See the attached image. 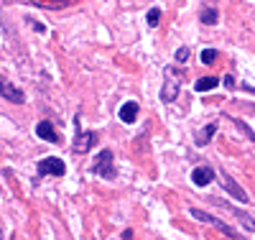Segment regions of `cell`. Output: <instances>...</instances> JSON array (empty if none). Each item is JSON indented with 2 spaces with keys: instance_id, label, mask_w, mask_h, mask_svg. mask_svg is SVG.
<instances>
[{
  "instance_id": "52a82bcc",
  "label": "cell",
  "mask_w": 255,
  "mask_h": 240,
  "mask_svg": "<svg viewBox=\"0 0 255 240\" xmlns=\"http://www.w3.org/2000/svg\"><path fill=\"white\" fill-rule=\"evenodd\" d=\"M220 179H222V187H225V189H227V192H230L235 200H240L243 205H245V202H250V200H248V194H245V189H243L235 179H232L227 171H220Z\"/></svg>"
},
{
  "instance_id": "277c9868",
  "label": "cell",
  "mask_w": 255,
  "mask_h": 240,
  "mask_svg": "<svg viewBox=\"0 0 255 240\" xmlns=\"http://www.w3.org/2000/svg\"><path fill=\"white\" fill-rule=\"evenodd\" d=\"M163 74H166V79H163V87H161V100L174 102L181 92V72H176V67H166Z\"/></svg>"
},
{
  "instance_id": "e0dca14e",
  "label": "cell",
  "mask_w": 255,
  "mask_h": 240,
  "mask_svg": "<svg viewBox=\"0 0 255 240\" xmlns=\"http://www.w3.org/2000/svg\"><path fill=\"white\" fill-rule=\"evenodd\" d=\"M174 59H176L179 64H184V61L189 59V49H186V46H181V49H176V54H174Z\"/></svg>"
},
{
  "instance_id": "4fadbf2b",
  "label": "cell",
  "mask_w": 255,
  "mask_h": 240,
  "mask_svg": "<svg viewBox=\"0 0 255 240\" xmlns=\"http://www.w3.org/2000/svg\"><path fill=\"white\" fill-rule=\"evenodd\" d=\"M222 205H225V207H227V210H230L232 215H238V217H240V223H243V225H245V228H248L250 233H255V220H253V217H250V215H245V212H240L238 207H232V205H227V202H222Z\"/></svg>"
},
{
  "instance_id": "8fae6325",
  "label": "cell",
  "mask_w": 255,
  "mask_h": 240,
  "mask_svg": "<svg viewBox=\"0 0 255 240\" xmlns=\"http://www.w3.org/2000/svg\"><path fill=\"white\" fill-rule=\"evenodd\" d=\"M215 133H217V123H209V125H204V128L199 130V133H197L194 143L202 148V146H207V143L212 141V136H215Z\"/></svg>"
},
{
  "instance_id": "6da1fadb",
  "label": "cell",
  "mask_w": 255,
  "mask_h": 240,
  "mask_svg": "<svg viewBox=\"0 0 255 240\" xmlns=\"http://www.w3.org/2000/svg\"><path fill=\"white\" fill-rule=\"evenodd\" d=\"M90 171L97 174V177H102V179H115L118 177V169H115L113 151L110 148H102L100 154H97V159H95V164L90 166Z\"/></svg>"
},
{
  "instance_id": "7a4b0ae2",
  "label": "cell",
  "mask_w": 255,
  "mask_h": 240,
  "mask_svg": "<svg viewBox=\"0 0 255 240\" xmlns=\"http://www.w3.org/2000/svg\"><path fill=\"white\" fill-rule=\"evenodd\" d=\"M97 143V130H82L79 125V115H74V154H90L92 146Z\"/></svg>"
},
{
  "instance_id": "30bf717a",
  "label": "cell",
  "mask_w": 255,
  "mask_h": 240,
  "mask_svg": "<svg viewBox=\"0 0 255 240\" xmlns=\"http://www.w3.org/2000/svg\"><path fill=\"white\" fill-rule=\"evenodd\" d=\"M118 118H120L123 123H128V125H130V123H135V120H138V102H135V100H128V102L120 107Z\"/></svg>"
},
{
  "instance_id": "d6986e66",
  "label": "cell",
  "mask_w": 255,
  "mask_h": 240,
  "mask_svg": "<svg viewBox=\"0 0 255 240\" xmlns=\"http://www.w3.org/2000/svg\"><path fill=\"white\" fill-rule=\"evenodd\" d=\"M0 240H3V230H0Z\"/></svg>"
},
{
  "instance_id": "5bb4252c",
  "label": "cell",
  "mask_w": 255,
  "mask_h": 240,
  "mask_svg": "<svg viewBox=\"0 0 255 240\" xmlns=\"http://www.w3.org/2000/svg\"><path fill=\"white\" fill-rule=\"evenodd\" d=\"M199 20H202L204 26H215L217 20H220V13H217L215 8H202V10H199Z\"/></svg>"
},
{
  "instance_id": "7c38bea8",
  "label": "cell",
  "mask_w": 255,
  "mask_h": 240,
  "mask_svg": "<svg viewBox=\"0 0 255 240\" xmlns=\"http://www.w3.org/2000/svg\"><path fill=\"white\" fill-rule=\"evenodd\" d=\"M220 84V77H202L194 82V90L197 92H209V90H215V87Z\"/></svg>"
},
{
  "instance_id": "9c48e42d",
  "label": "cell",
  "mask_w": 255,
  "mask_h": 240,
  "mask_svg": "<svg viewBox=\"0 0 255 240\" xmlns=\"http://www.w3.org/2000/svg\"><path fill=\"white\" fill-rule=\"evenodd\" d=\"M215 179H217V171L212 169V166H199V169L191 171V182H194L197 187H207V184H212Z\"/></svg>"
},
{
  "instance_id": "5b68a950",
  "label": "cell",
  "mask_w": 255,
  "mask_h": 240,
  "mask_svg": "<svg viewBox=\"0 0 255 240\" xmlns=\"http://www.w3.org/2000/svg\"><path fill=\"white\" fill-rule=\"evenodd\" d=\"M36 171H38V177H64V174H67V164L56 156H46V159L38 161Z\"/></svg>"
},
{
  "instance_id": "8992f818",
  "label": "cell",
  "mask_w": 255,
  "mask_h": 240,
  "mask_svg": "<svg viewBox=\"0 0 255 240\" xmlns=\"http://www.w3.org/2000/svg\"><path fill=\"white\" fill-rule=\"evenodd\" d=\"M0 95H3L8 102H15V105H23L26 102V95H23V90L20 87H15L10 79H5V77H0Z\"/></svg>"
},
{
  "instance_id": "2e32d148",
  "label": "cell",
  "mask_w": 255,
  "mask_h": 240,
  "mask_svg": "<svg viewBox=\"0 0 255 240\" xmlns=\"http://www.w3.org/2000/svg\"><path fill=\"white\" fill-rule=\"evenodd\" d=\"M217 56H220V51H217V49H204V51L199 54L202 64H215V61H217Z\"/></svg>"
},
{
  "instance_id": "ba28073f",
  "label": "cell",
  "mask_w": 255,
  "mask_h": 240,
  "mask_svg": "<svg viewBox=\"0 0 255 240\" xmlns=\"http://www.w3.org/2000/svg\"><path fill=\"white\" fill-rule=\"evenodd\" d=\"M36 136L38 138H44L46 143H61V136L56 133V128H54V123L51 120H41L38 125H36Z\"/></svg>"
},
{
  "instance_id": "3957f363",
  "label": "cell",
  "mask_w": 255,
  "mask_h": 240,
  "mask_svg": "<svg viewBox=\"0 0 255 240\" xmlns=\"http://www.w3.org/2000/svg\"><path fill=\"white\" fill-rule=\"evenodd\" d=\"M189 212H191V217H194V220H199V223H207V225H212V228H217V230H220V233H225L230 240H243V235H240L238 230H232L227 223H222L220 217L209 215V212H204V210H199V207H191Z\"/></svg>"
},
{
  "instance_id": "9a60e30c",
  "label": "cell",
  "mask_w": 255,
  "mask_h": 240,
  "mask_svg": "<svg viewBox=\"0 0 255 240\" xmlns=\"http://www.w3.org/2000/svg\"><path fill=\"white\" fill-rule=\"evenodd\" d=\"M161 8H151V10H148V15H145V23L148 26H151V28H156L158 23H161Z\"/></svg>"
},
{
  "instance_id": "ac0fdd59",
  "label": "cell",
  "mask_w": 255,
  "mask_h": 240,
  "mask_svg": "<svg viewBox=\"0 0 255 240\" xmlns=\"http://www.w3.org/2000/svg\"><path fill=\"white\" fill-rule=\"evenodd\" d=\"M225 84H227V87H235V79H232V74L225 77Z\"/></svg>"
}]
</instances>
